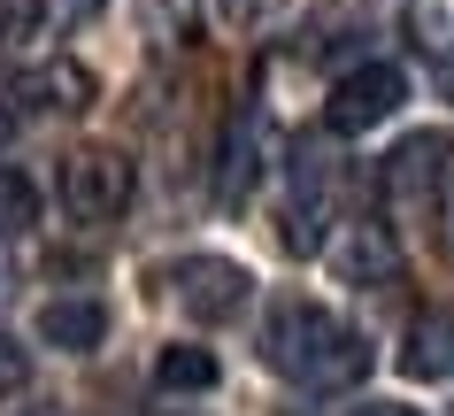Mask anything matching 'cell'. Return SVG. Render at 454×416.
Listing matches in <instances>:
<instances>
[{
    "label": "cell",
    "instance_id": "cell-1",
    "mask_svg": "<svg viewBox=\"0 0 454 416\" xmlns=\"http://www.w3.org/2000/svg\"><path fill=\"white\" fill-rule=\"evenodd\" d=\"M262 355H270V370H286L293 386H316V393H339V386H355L362 370H370L362 332H347V324H339L332 309H316V301H278V309H270Z\"/></svg>",
    "mask_w": 454,
    "mask_h": 416
},
{
    "label": "cell",
    "instance_id": "cell-2",
    "mask_svg": "<svg viewBox=\"0 0 454 416\" xmlns=\"http://www.w3.org/2000/svg\"><path fill=\"white\" fill-rule=\"evenodd\" d=\"M169 294L185 309L192 324H231L254 301V278H247L231 255H185V263L169 270Z\"/></svg>",
    "mask_w": 454,
    "mask_h": 416
},
{
    "label": "cell",
    "instance_id": "cell-3",
    "mask_svg": "<svg viewBox=\"0 0 454 416\" xmlns=\"http://www.w3.org/2000/svg\"><path fill=\"white\" fill-rule=\"evenodd\" d=\"M62 200L77 224H116L131 208V162L116 147H77L62 162Z\"/></svg>",
    "mask_w": 454,
    "mask_h": 416
},
{
    "label": "cell",
    "instance_id": "cell-4",
    "mask_svg": "<svg viewBox=\"0 0 454 416\" xmlns=\"http://www.w3.org/2000/svg\"><path fill=\"white\" fill-rule=\"evenodd\" d=\"M401 100H408V77L393 70V62H355V70L332 85V100H324V123L355 139V131H378Z\"/></svg>",
    "mask_w": 454,
    "mask_h": 416
},
{
    "label": "cell",
    "instance_id": "cell-5",
    "mask_svg": "<svg viewBox=\"0 0 454 416\" xmlns=\"http://www.w3.org/2000/svg\"><path fill=\"white\" fill-rule=\"evenodd\" d=\"M39 340L62 347V355H93V347L108 340V309H100V301H85V294H62V301H47V309H39Z\"/></svg>",
    "mask_w": 454,
    "mask_h": 416
},
{
    "label": "cell",
    "instance_id": "cell-6",
    "mask_svg": "<svg viewBox=\"0 0 454 416\" xmlns=\"http://www.w3.org/2000/svg\"><path fill=\"white\" fill-rule=\"evenodd\" d=\"M401 370H408V378H424V386L454 378V317H447V309H424V317L401 332Z\"/></svg>",
    "mask_w": 454,
    "mask_h": 416
},
{
    "label": "cell",
    "instance_id": "cell-7",
    "mask_svg": "<svg viewBox=\"0 0 454 416\" xmlns=\"http://www.w3.org/2000/svg\"><path fill=\"white\" fill-rule=\"evenodd\" d=\"M447 154H454V139H439V131L401 139V147H393V162H385V185H393L401 200H431V185L447 177Z\"/></svg>",
    "mask_w": 454,
    "mask_h": 416
},
{
    "label": "cell",
    "instance_id": "cell-8",
    "mask_svg": "<svg viewBox=\"0 0 454 416\" xmlns=\"http://www.w3.org/2000/svg\"><path fill=\"white\" fill-rule=\"evenodd\" d=\"M16 100H24V108H85V100H93V77L77 70V62H47V70L16 77Z\"/></svg>",
    "mask_w": 454,
    "mask_h": 416
},
{
    "label": "cell",
    "instance_id": "cell-9",
    "mask_svg": "<svg viewBox=\"0 0 454 416\" xmlns=\"http://www.w3.org/2000/svg\"><path fill=\"white\" fill-rule=\"evenodd\" d=\"M339 270H347L355 286H378V278H393V270H401V247H393V232H385V224H355V232H347V247H339Z\"/></svg>",
    "mask_w": 454,
    "mask_h": 416
},
{
    "label": "cell",
    "instance_id": "cell-10",
    "mask_svg": "<svg viewBox=\"0 0 454 416\" xmlns=\"http://www.w3.org/2000/svg\"><path fill=\"white\" fill-rule=\"evenodd\" d=\"M154 386L162 393H208L215 386V355L208 347H162L154 355Z\"/></svg>",
    "mask_w": 454,
    "mask_h": 416
},
{
    "label": "cell",
    "instance_id": "cell-11",
    "mask_svg": "<svg viewBox=\"0 0 454 416\" xmlns=\"http://www.w3.org/2000/svg\"><path fill=\"white\" fill-rule=\"evenodd\" d=\"M39 224V185L24 170H0V239H24Z\"/></svg>",
    "mask_w": 454,
    "mask_h": 416
},
{
    "label": "cell",
    "instance_id": "cell-12",
    "mask_svg": "<svg viewBox=\"0 0 454 416\" xmlns=\"http://www.w3.org/2000/svg\"><path fill=\"white\" fill-rule=\"evenodd\" d=\"M254 185V123H231V139H223V170H215V193L239 200Z\"/></svg>",
    "mask_w": 454,
    "mask_h": 416
},
{
    "label": "cell",
    "instance_id": "cell-13",
    "mask_svg": "<svg viewBox=\"0 0 454 416\" xmlns=\"http://www.w3.org/2000/svg\"><path fill=\"white\" fill-rule=\"evenodd\" d=\"M93 8L100 0H39V8H31V31H39V39H62V31H77Z\"/></svg>",
    "mask_w": 454,
    "mask_h": 416
},
{
    "label": "cell",
    "instance_id": "cell-14",
    "mask_svg": "<svg viewBox=\"0 0 454 416\" xmlns=\"http://www.w3.org/2000/svg\"><path fill=\"white\" fill-rule=\"evenodd\" d=\"M215 8H223L231 31H254V24H270V16H286V0H215Z\"/></svg>",
    "mask_w": 454,
    "mask_h": 416
},
{
    "label": "cell",
    "instance_id": "cell-15",
    "mask_svg": "<svg viewBox=\"0 0 454 416\" xmlns=\"http://www.w3.org/2000/svg\"><path fill=\"white\" fill-rule=\"evenodd\" d=\"M24 386H31V355L0 332V401H8V393H24Z\"/></svg>",
    "mask_w": 454,
    "mask_h": 416
},
{
    "label": "cell",
    "instance_id": "cell-16",
    "mask_svg": "<svg viewBox=\"0 0 454 416\" xmlns=\"http://www.w3.org/2000/svg\"><path fill=\"white\" fill-rule=\"evenodd\" d=\"M347 416H424V409H408V401H355Z\"/></svg>",
    "mask_w": 454,
    "mask_h": 416
}]
</instances>
